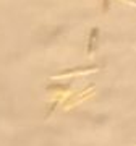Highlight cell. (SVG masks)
I'll return each instance as SVG.
<instances>
[{"instance_id":"1","label":"cell","mask_w":136,"mask_h":146,"mask_svg":"<svg viewBox=\"0 0 136 146\" xmlns=\"http://www.w3.org/2000/svg\"><path fill=\"white\" fill-rule=\"evenodd\" d=\"M99 67H83V68H71V70H63V72L53 75L52 78H62V76H70V75H75V73H86V72H92V70H97Z\"/></svg>"},{"instance_id":"2","label":"cell","mask_w":136,"mask_h":146,"mask_svg":"<svg viewBox=\"0 0 136 146\" xmlns=\"http://www.w3.org/2000/svg\"><path fill=\"white\" fill-rule=\"evenodd\" d=\"M97 34H99V29H97V28H94V29H92V31H91V34H89L88 54L94 52V49H96V44H97Z\"/></svg>"}]
</instances>
